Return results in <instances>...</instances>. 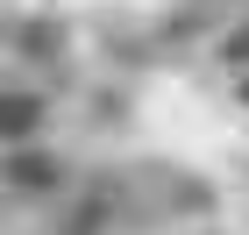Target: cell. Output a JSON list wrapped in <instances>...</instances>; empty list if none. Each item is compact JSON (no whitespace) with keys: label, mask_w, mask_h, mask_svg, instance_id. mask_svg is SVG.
<instances>
[{"label":"cell","mask_w":249,"mask_h":235,"mask_svg":"<svg viewBox=\"0 0 249 235\" xmlns=\"http://www.w3.org/2000/svg\"><path fill=\"white\" fill-rule=\"evenodd\" d=\"M0 128H36V100H0Z\"/></svg>","instance_id":"cell-1"},{"label":"cell","mask_w":249,"mask_h":235,"mask_svg":"<svg viewBox=\"0 0 249 235\" xmlns=\"http://www.w3.org/2000/svg\"><path fill=\"white\" fill-rule=\"evenodd\" d=\"M15 178H29V185H50L57 171H50V157H15Z\"/></svg>","instance_id":"cell-2"}]
</instances>
